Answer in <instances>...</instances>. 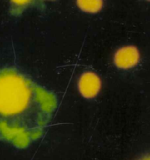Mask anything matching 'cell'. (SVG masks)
I'll return each mask as SVG.
<instances>
[{"label":"cell","instance_id":"1","mask_svg":"<svg viewBox=\"0 0 150 160\" xmlns=\"http://www.w3.org/2000/svg\"><path fill=\"white\" fill-rule=\"evenodd\" d=\"M57 106L51 92L13 69L0 70V138L25 148L42 137Z\"/></svg>","mask_w":150,"mask_h":160},{"label":"cell","instance_id":"2","mask_svg":"<svg viewBox=\"0 0 150 160\" xmlns=\"http://www.w3.org/2000/svg\"><path fill=\"white\" fill-rule=\"evenodd\" d=\"M139 59V53L134 46L123 47L117 52L115 55V63L120 68L128 69L137 64Z\"/></svg>","mask_w":150,"mask_h":160},{"label":"cell","instance_id":"3","mask_svg":"<svg viewBox=\"0 0 150 160\" xmlns=\"http://www.w3.org/2000/svg\"><path fill=\"white\" fill-rule=\"evenodd\" d=\"M100 80L94 73H85L81 76L79 81V89L81 95L85 98H92L99 92Z\"/></svg>","mask_w":150,"mask_h":160},{"label":"cell","instance_id":"4","mask_svg":"<svg viewBox=\"0 0 150 160\" xmlns=\"http://www.w3.org/2000/svg\"><path fill=\"white\" fill-rule=\"evenodd\" d=\"M78 4L81 9L85 12H98L102 6L101 1H78Z\"/></svg>","mask_w":150,"mask_h":160},{"label":"cell","instance_id":"5","mask_svg":"<svg viewBox=\"0 0 150 160\" xmlns=\"http://www.w3.org/2000/svg\"><path fill=\"white\" fill-rule=\"evenodd\" d=\"M141 160H150V156H148V157H145L144 159H141Z\"/></svg>","mask_w":150,"mask_h":160}]
</instances>
